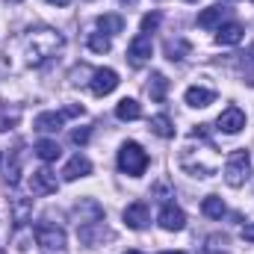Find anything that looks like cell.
<instances>
[{
  "label": "cell",
  "mask_w": 254,
  "mask_h": 254,
  "mask_svg": "<svg viewBox=\"0 0 254 254\" xmlns=\"http://www.w3.org/2000/svg\"><path fill=\"white\" fill-rule=\"evenodd\" d=\"M60 48H63V36L57 30H51V27H39V30H30L24 36V60H27V65L48 63Z\"/></svg>",
  "instance_id": "6da1fadb"
},
{
  "label": "cell",
  "mask_w": 254,
  "mask_h": 254,
  "mask_svg": "<svg viewBox=\"0 0 254 254\" xmlns=\"http://www.w3.org/2000/svg\"><path fill=\"white\" fill-rule=\"evenodd\" d=\"M119 169L130 175V178H139V175H145V169H148V154H145V148L139 145V142H125L122 145V151H119Z\"/></svg>",
  "instance_id": "7a4b0ae2"
},
{
  "label": "cell",
  "mask_w": 254,
  "mask_h": 254,
  "mask_svg": "<svg viewBox=\"0 0 254 254\" xmlns=\"http://www.w3.org/2000/svg\"><path fill=\"white\" fill-rule=\"evenodd\" d=\"M249 175H252V157H249V151L246 148L231 151V157L225 163V181H228V187H234V190L243 187L249 181Z\"/></svg>",
  "instance_id": "3957f363"
},
{
  "label": "cell",
  "mask_w": 254,
  "mask_h": 254,
  "mask_svg": "<svg viewBox=\"0 0 254 254\" xmlns=\"http://www.w3.org/2000/svg\"><path fill=\"white\" fill-rule=\"evenodd\" d=\"M83 113H86V110H83L80 104H68V107H63L60 113H57V110L39 113V116H36V125H33V127H36L39 133H57V130L65 125V119H77V116H83Z\"/></svg>",
  "instance_id": "277c9868"
},
{
  "label": "cell",
  "mask_w": 254,
  "mask_h": 254,
  "mask_svg": "<svg viewBox=\"0 0 254 254\" xmlns=\"http://www.w3.org/2000/svg\"><path fill=\"white\" fill-rule=\"evenodd\" d=\"M36 243L45 254H65V231L54 222H39L36 225Z\"/></svg>",
  "instance_id": "5b68a950"
},
{
  "label": "cell",
  "mask_w": 254,
  "mask_h": 254,
  "mask_svg": "<svg viewBox=\"0 0 254 254\" xmlns=\"http://www.w3.org/2000/svg\"><path fill=\"white\" fill-rule=\"evenodd\" d=\"M71 216H74L77 228L80 225H92V222H104V207L95 198H80V204H74Z\"/></svg>",
  "instance_id": "8992f818"
},
{
  "label": "cell",
  "mask_w": 254,
  "mask_h": 254,
  "mask_svg": "<svg viewBox=\"0 0 254 254\" xmlns=\"http://www.w3.org/2000/svg\"><path fill=\"white\" fill-rule=\"evenodd\" d=\"M151 54H154V45H151V39L145 36V33H139L133 42H130V48H127V60L133 68H142V65L151 60Z\"/></svg>",
  "instance_id": "52a82bcc"
},
{
  "label": "cell",
  "mask_w": 254,
  "mask_h": 254,
  "mask_svg": "<svg viewBox=\"0 0 254 254\" xmlns=\"http://www.w3.org/2000/svg\"><path fill=\"white\" fill-rule=\"evenodd\" d=\"M77 240L83 246H101L104 240H113V231L104 222H92V225H80L77 228Z\"/></svg>",
  "instance_id": "ba28073f"
},
{
  "label": "cell",
  "mask_w": 254,
  "mask_h": 254,
  "mask_svg": "<svg viewBox=\"0 0 254 254\" xmlns=\"http://www.w3.org/2000/svg\"><path fill=\"white\" fill-rule=\"evenodd\" d=\"M57 190H60V181L51 169H39L30 175V192L33 195H54Z\"/></svg>",
  "instance_id": "9c48e42d"
},
{
  "label": "cell",
  "mask_w": 254,
  "mask_h": 254,
  "mask_svg": "<svg viewBox=\"0 0 254 254\" xmlns=\"http://www.w3.org/2000/svg\"><path fill=\"white\" fill-rule=\"evenodd\" d=\"M125 222H127V228H133V231H145V228L151 225V210H148V204H145V201L127 204L125 207Z\"/></svg>",
  "instance_id": "30bf717a"
},
{
  "label": "cell",
  "mask_w": 254,
  "mask_h": 254,
  "mask_svg": "<svg viewBox=\"0 0 254 254\" xmlns=\"http://www.w3.org/2000/svg\"><path fill=\"white\" fill-rule=\"evenodd\" d=\"M116 86H119V74L113 68H95V74H92V92L98 98L116 92Z\"/></svg>",
  "instance_id": "8fae6325"
},
{
  "label": "cell",
  "mask_w": 254,
  "mask_h": 254,
  "mask_svg": "<svg viewBox=\"0 0 254 254\" xmlns=\"http://www.w3.org/2000/svg\"><path fill=\"white\" fill-rule=\"evenodd\" d=\"M216 125H219L222 133H240L246 127V113L240 107H228V110H222V116L216 119Z\"/></svg>",
  "instance_id": "7c38bea8"
},
{
  "label": "cell",
  "mask_w": 254,
  "mask_h": 254,
  "mask_svg": "<svg viewBox=\"0 0 254 254\" xmlns=\"http://www.w3.org/2000/svg\"><path fill=\"white\" fill-rule=\"evenodd\" d=\"M160 225H163L166 231H184L187 213H184L178 204H163V210H160Z\"/></svg>",
  "instance_id": "4fadbf2b"
},
{
  "label": "cell",
  "mask_w": 254,
  "mask_h": 254,
  "mask_svg": "<svg viewBox=\"0 0 254 254\" xmlns=\"http://www.w3.org/2000/svg\"><path fill=\"white\" fill-rule=\"evenodd\" d=\"M184 101H187L190 107H195V110H204V107H210V104L216 101V92L207 89V86H190L187 95H184Z\"/></svg>",
  "instance_id": "5bb4252c"
},
{
  "label": "cell",
  "mask_w": 254,
  "mask_h": 254,
  "mask_svg": "<svg viewBox=\"0 0 254 254\" xmlns=\"http://www.w3.org/2000/svg\"><path fill=\"white\" fill-rule=\"evenodd\" d=\"M89 175H92V163H89V157H83V154L71 157V160H68V166L63 169L65 181H77V178H89Z\"/></svg>",
  "instance_id": "9a60e30c"
},
{
  "label": "cell",
  "mask_w": 254,
  "mask_h": 254,
  "mask_svg": "<svg viewBox=\"0 0 254 254\" xmlns=\"http://www.w3.org/2000/svg\"><path fill=\"white\" fill-rule=\"evenodd\" d=\"M225 15H228V6H222V3H216V6H207V9H204V12L198 15V27H204V30L222 27Z\"/></svg>",
  "instance_id": "2e32d148"
},
{
  "label": "cell",
  "mask_w": 254,
  "mask_h": 254,
  "mask_svg": "<svg viewBox=\"0 0 254 254\" xmlns=\"http://www.w3.org/2000/svg\"><path fill=\"white\" fill-rule=\"evenodd\" d=\"M243 33H246V30H243L237 21H231V24H222V27H219L216 42H219V45H240V42H243Z\"/></svg>",
  "instance_id": "e0dca14e"
},
{
  "label": "cell",
  "mask_w": 254,
  "mask_h": 254,
  "mask_svg": "<svg viewBox=\"0 0 254 254\" xmlns=\"http://www.w3.org/2000/svg\"><path fill=\"white\" fill-rule=\"evenodd\" d=\"M60 154H63V148L57 139H39L36 142V157L42 163H54V160H60Z\"/></svg>",
  "instance_id": "ac0fdd59"
},
{
  "label": "cell",
  "mask_w": 254,
  "mask_h": 254,
  "mask_svg": "<svg viewBox=\"0 0 254 254\" xmlns=\"http://www.w3.org/2000/svg\"><path fill=\"white\" fill-rule=\"evenodd\" d=\"M163 48H166V57H169L172 63H184V60L190 57V51H192L187 39H166Z\"/></svg>",
  "instance_id": "d6986e66"
},
{
  "label": "cell",
  "mask_w": 254,
  "mask_h": 254,
  "mask_svg": "<svg viewBox=\"0 0 254 254\" xmlns=\"http://www.w3.org/2000/svg\"><path fill=\"white\" fill-rule=\"evenodd\" d=\"M166 92H169V80H166V74L154 71V74H151V83H148V95H151V101L163 104V101H166Z\"/></svg>",
  "instance_id": "ffe728a7"
},
{
  "label": "cell",
  "mask_w": 254,
  "mask_h": 254,
  "mask_svg": "<svg viewBox=\"0 0 254 254\" xmlns=\"http://www.w3.org/2000/svg\"><path fill=\"white\" fill-rule=\"evenodd\" d=\"M201 213H204L207 219H222V216L228 213V207H225V201H222L219 195H207V198L201 201Z\"/></svg>",
  "instance_id": "44dd1931"
},
{
  "label": "cell",
  "mask_w": 254,
  "mask_h": 254,
  "mask_svg": "<svg viewBox=\"0 0 254 254\" xmlns=\"http://www.w3.org/2000/svg\"><path fill=\"white\" fill-rule=\"evenodd\" d=\"M98 30L107 33V36H119L125 30V18L122 15H101L98 18Z\"/></svg>",
  "instance_id": "7402d4cb"
},
{
  "label": "cell",
  "mask_w": 254,
  "mask_h": 254,
  "mask_svg": "<svg viewBox=\"0 0 254 254\" xmlns=\"http://www.w3.org/2000/svg\"><path fill=\"white\" fill-rule=\"evenodd\" d=\"M116 116H119L122 122H136V119L142 116V107H139L133 98H125V101H119V107H116Z\"/></svg>",
  "instance_id": "603a6c76"
},
{
  "label": "cell",
  "mask_w": 254,
  "mask_h": 254,
  "mask_svg": "<svg viewBox=\"0 0 254 254\" xmlns=\"http://www.w3.org/2000/svg\"><path fill=\"white\" fill-rule=\"evenodd\" d=\"M151 130H154L160 139H172V136H175V125H172V119H169V116H163V113L151 119Z\"/></svg>",
  "instance_id": "cb8c5ba5"
},
{
  "label": "cell",
  "mask_w": 254,
  "mask_h": 254,
  "mask_svg": "<svg viewBox=\"0 0 254 254\" xmlns=\"http://www.w3.org/2000/svg\"><path fill=\"white\" fill-rule=\"evenodd\" d=\"M110 48H113V42H110L107 33H101V30L98 33H89V51L92 54H107Z\"/></svg>",
  "instance_id": "d4e9b609"
},
{
  "label": "cell",
  "mask_w": 254,
  "mask_h": 254,
  "mask_svg": "<svg viewBox=\"0 0 254 254\" xmlns=\"http://www.w3.org/2000/svg\"><path fill=\"white\" fill-rule=\"evenodd\" d=\"M18 119H21V110H18V107H12V110H9V104H3V101H0V133H3L6 127L18 125Z\"/></svg>",
  "instance_id": "484cf974"
},
{
  "label": "cell",
  "mask_w": 254,
  "mask_h": 254,
  "mask_svg": "<svg viewBox=\"0 0 254 254\" xmlns=\"http://www.w3.org/2000/svg\"><path fill=\"white\" fill-rule=\"evenodd\" d=\"M160 27V12H148L145 18H142V33H151V30H157Z\"/></svg>",
  "instance_id": "4316f807"
},
{
  "label": "cell",
  "mask_w": 254,
  "mask_h": 254,
  "mask_svg": "<svg viewBox=\"0 0 254 254\" xmlns=\"http://www.w3.org/2000/svg\"><path fill=\"white\" fill-rule=\"evenodd\" d=\"M89 136H92V130H89V127H77V130H71V142H74V145H86V142H89Z\"/></svg>",
  "instance_id": "83f0119b"
},
{
  "label": "cell",
  "mask_w": 254,
  "mask_h": 254,
  "mask_svg": "<svg viewBox=\"0 0 254 254\" xmlns=\"http://www.w3.org/2000/svg\"><path fill=\"white\" fill-rule=\"evenodd\" d=\"M243 240H246V243H254V222H249V225L243 228Z\"/></svg>",
  "instance_id": "f1b7e54d"
},
{
  "label": "cell",
  "mask_w": 254,
  "mask_h": 254,
  "mask_svg": "<svg viewBox=\"0 0 254 254\" xmlns=\"http://www.w3.org/2000/svg\"><path fill=\"white\" fill-rule=\"evenodd\" d=\"M48 3H54V6H68L71 0H48Z\"/></svg>",
  "instance_id": "f546056e"
},
{
  "label": "cell",
  "mask_w": 254,
  "mask_h": 254,
  "mask_svg": "<svg viewBox=\"0 0 254 254\" xmlns=\"http://www.w3.org/2000/svg\"><path fill=\"white\" fill-rule=\"evenodd\" d=\"M160 254H184V252H160Z\"/></svg>",
  "instance_id": "4dcf8cb0"
},
{
  "label": "cell",
  "mask_w": 254,
  "mask_h": 254,
  "mask_svg": "<svg viewBox=\"0 0 254 254\" xmlns=\"http://www.w3.org/2000/svg\"><path fill=\"white\" fill-rule=\"evenodd\" d=\"M6 3H21V0H6Z\"/></svg>",
  "instance_id": "1f68e13d"
},
{
  "label": "cell",
  "mask_w": 254,
  "mask_h": 254,
  "mask_svg": "<svg viewBox=\"0 0 254 254\" xmlns=\"http://www.w3.org/2000/svg\"><path fill=\"white\" fill-rule=\"evenodd\" d=\"M125 254H142V252H125Z\"/></svg>",
  "instance_id": "d6a6232c"
},
{
  "label": "cell",
  "mask_w": 254,
  "mask_h": 254,
  "mask_svg": "<svg viewBox=\"0 0 254 254\" xmlns=\"http://www.w3.org/2000/svg\"><path fill=\"white\" fill-rule=\"evenodd\" d=\"M252 63H254V48H252Z\"/></svg>",
  "instance_id": "836d02e7"
},
{
  "label": "cell",
  "mask_w": 254,
  "mask_h": 254,
  "mask_svg": "<svg viewBox=\"0 0 254 254\" xmlns=\"http://www.w3.org/2000/svg\"><path fill=\"white\" fill-rule=\"evenodd\" d=\"M187 3H195V0H187Z\"/></svg>",
  "instance_id": "e575fe53"
},
{
  "label": "cell",
  "mask_w": 254,
  "mask_h": 254,
  "mask_svg": "<svg viewBox=\"0 0 254 254\" xmlns=\"http://www.w3.org/2000/svg\"><path fill=\"white\" fill-rule=\"evenodd\" d=\"M125 3H130V0H125Z\"/></svg>",
  "instance_id": "d590c367"
},
{
  "label": "cell",
  "mask_w": 254,
  "mask_h": 254,
  "mask_svg": "<svg viewBox=\"0 0 254 254\" xmlns=\"http://www.w3.org/2000/svg\"><path fill=\"white\" fill-rule=\"evenodd\" d=\"M0 254H3V249H0Z\"/></svg>",
  "instance_id": "8d00e7d4"
}]
</instances>
